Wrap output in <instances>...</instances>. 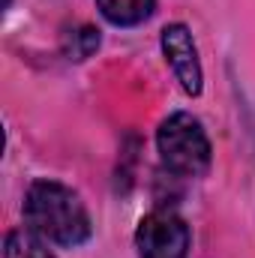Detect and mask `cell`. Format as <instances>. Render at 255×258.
I'll use <instances>...</instances> for the list:
<instances>
[{"instance_id": "6da1fadb", "label": "cell", "mask_w": 255, "mask_h": 258, "mask_svg": "<svg viewBox=\"0 0 255 258\" xmlns=\"http://www.w3.org/2000/svg\"><path fill=\"white\" fill-rule=\"evenodd\" d=\"M24 219L30 231L57 246H81L93 231L84 201L57 180H36L27 189Z\"/></svg>"}, {"instance_id": "7a4b0ae2", "label": "cell", "mask_w": 255, "mask_h": 258, "mask_svg": "<svg viewBox=\"0 0 255 258\" xmlns=\"http://www.w3.org/2000/svg\"><path fill=\"white\" fill-rule=\"evenodd\" d=\"M156 147L165 168L174 174L198 177L210 168V138L204 126L186 111H174L171 117L162 120L156 132Z\"/></svg>"}, {"instance_id": "3957f363", "label": "cell", "mask_w": 255, "mask_h": 258, "mask_svg": "<svg viewBox=\"0 0 255 258\" xmlns=\"http://www.w3.org/2000/svg\"><path fill=\"white\" fill-rule=\"evenodd\" d=\"M138 258H186L189 255V228L171 210H153L138 222L135 231Z\"/></svg>"}, {"instance_id": "277c9868", "label": "cell", "mask_w": 255, "mask_h": 258, "mask_svg": "<svg viewBox=\"0 0 255 258\" xmlns=\"http://www.w3.org/2000/svg\"><path fill=\"white\" fill-rule=\"evenodd\" d=\"M162 54L171 66L174 78L180 81V87L189 93V96H198L201 93V60H198V48H195V39H192L189 27L174 21V24H165L162 30Z\"/></svg>"}, {"instance_id": "5b68a950", "label": "cell", "mask_w": 255, "mask_h": 258, "mask_svg": "<svg viewBox=\"0 0 255 258\" xmlns=\"http://www.w3.org/2000/svg\"><path fill=\"white\" fill-rule=\"evenodd\" d=\"M96 6L105 21L117 27H135L153 15L156 0H96Z\"/></svg>"}, {"instance_id": "8992f818", "label": "cell", "mask_w": 255, "mask_h": 258, "mask_svg": "<svg viewBox=\"0 0 255 258\" xmlns=\"http://www.w3.org/2000/svg\"><path fill=\"white\" fill-rule=\"evenodd\" d=\"M3 258H54L51 249L42 243V237L30 228L9 231L3 240Z\"/></svg>"}, {"instance_id": "52a82bcc", "label": "cell", "mask_w": 255, "mask_h": 258, "mask_svg": "<svg viewBox=\"0 0 255 258\" xmlns=\"http://www.w3.org/2000/svg\"><path fill=\"white\" fill-rule=\"evenodd\" d=\"M63 48H66V57H69V60H84V57H90V54L99 48V30H93V27L69 30Z\"/></svg>"}, {"instance_id": "ba28073f", "label": "cell", "mask_w": 255, "mask_h": 258, "mask_svg": "<svg viewBox=\"0 0 255 258\" xmlns=\"http://www.w3.org/2000/svg\"><path fill=\"white\" fill-rule=\"evenodd\" d=\"M6 3H9V0H6Z\"/></svg>"}]
</instances>
